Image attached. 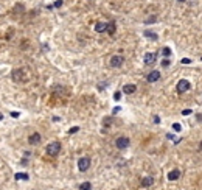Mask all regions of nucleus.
I'll return each mask as SVG.
<instances>
[{
  "label": "nucleus",
  "instance_id": "nucleus-26",
  "mask_svg": "<svg viewBox=\"0 0 202 190\" xmlns=\"http://www.w3.org/2000/svg\"><path fill=\"white\" fill-rule=\"evenodd\" d=\"M188 114H191V109H185V111H182V116H188Z\"/></svg>",
  "mask_w": 202,
  "mask_h": 190
},
{
  "label": "nucleus",
  "instance_id": "nucleus-11",
  "mask_svg": "<svg viewBox=\"0 0 202 190\" xmlns=\"http://www.w3.org/2000/svg\"><path fill=\"white\" fill-rule=\"evenodd\" d=\"M135 91H137V86H135V84H125V86H123V92L128 94V95L134 94Z\"/></svg>",
  "mask_w": 202,
  "mask_h": 190
},
{
  "label": "nucleus",
  "instance_id": "nucleus-10",
  "mask_svg": "<svg viewBox=\"0 0 202 190\" xmlns=\"http://www.w3.org/2000/svg\"><path fill=\"white\" fill-rule=\"evenodd\" d=\"M95 31H97V33H104V31H107V23H104V22H97V23H95Z\"/></svg>",
  "mask_w": 202,
  "mask_h": 190
},
{
  "label": "nucleus",
  "instance_id": "nucleus-6",
  "mask_svg": "<svg viewBox=\"0 0 202 190\" xmlns=\"http://www.w3.org/2000/svg\"><path fill=\"white\" fill-rule=\"evenodd\" d=\"M176 89H177V92H179V94H182V92H187V91L190 89V83H188L187 80H180V81L177 83Z\"/></svg>",
  "mask_w": 202,
  "mask_h": 190
},
{
  "label": "nucleus",
  "instance_id": "nucleus-2",
  "mask_svg": "<svg viewBox=\"0 0 202 190\" xmlns=\"http://www.w3.org/2000/svg\"><path fill=\"white\" fill-rule=\"evenodd\" d=\"M13 80L14 81H25L27 80V77H25V70L23 69H16V70H13Z\"/></svg>",
  "mask_w": 202,
  "mask_h": 190
},
{
  "label": "nucleus",
  "instance_id": "nucleus-15",
  "mask_svg": "<svg viewBox=\"0 0 202 190\" xmlns=\"http://www.w3.org/2000/svg\"><path fill=\"white\" fill-rule=\"evenodd\" d=\"M14 178H16L17 181H20V179L27 181V179H28V175H27V173H16V175H14Z\"/></svg>",
  "mask_w": 202,
  "mask_h": 190
},
{
  "label": "nucleus",
  "instance_id": "nucleus-20",
  "mask_svg": "<svg viewBox=\"0 0 202 190\" xmlns=\"http://www.w3.org/2000/svg\"><path fill=\"white\" fill-rule=\"evenodd\" d=\"M173 129H174V131H177V133H179V131H180V129H182V126H180V125H179V123H174V125H173Z\"/></svg>",
  "mask_w": 202,
  "mask_h": 190
},
{
  "label": "nucleus",
  "instance_id": "nucleus-12",
  "mask_svg": "<svg viewBox=\"0 0 202 190\" xmlns=\"http://www.w3.org/2000/svg\"><path fill=\"white\" fill-rule=\"evenodd\" d=\"M180 178V170H177V168H174V170H171L170 173H168V179L170 181H176V179H179Z\"/></svg>",
  "mask_w": 202,
  "mask_h": 190
},
{
  "label": "nucleus",
  "instance_id": "nucleus-19",
  "mask_svg": "<svg viewBox=\"0 0 202 190\" xmlns=\"http://www.w3.org/2000/svg\"><path fill=\"white\" fill-rule=\"evenodd\" d=\"M120 98H121V92H115V94H113V100H115V101H118Z\"/></svg>",
  "mask_w": 202,
  "mask_h": 190
},
{
  "label": "nucleus",
  "instance_id": "nucleus-31",
  "mask_svg": "<svg viewBox=\"0 0 202 190\" xmlns=\"http://www.w3.org/2000/svg\"><path fill=\"white\" fill-rule=\"evenodd\" d=\"M200 150H202V143H200Z\"/></svg>",
  "mask_w": 202,
  "mask_h": 190
},
{
  "label": "nucleus",
  "instance_id": "nucleus-16",
  "mask_svg": "<svg viewBox=\"0 0 202 190\" xmlns=\"http://www.w3.org/2000/svg\"><path fill=\"white\" fill-rule=\"evenodd\" d=\"M79 190H92V184L90 182H83L79 185Z\"/></svg>",
  "mask_w": 202,
  "mask_h": 190
},
{
  "label": "nucleus",
  "instance_id": "nucleus-32",
  "mask_svg": "<svg viewBox=\"0 0 202 190\" xmlns=\"http://www.w3.org/2000/svg\"><path fill=\"white\" fill-rule=\"evenodd\" d=\"M179 2H183V0H179Z\"/></svg>",
  "mask_w": 202,
  "mask_h": 190
},
{
  "label": "nucleus",
  "instance_id": "nucleus-23",
  "mask_svg": "<svg viewBox=\"0 0 202 190\" xmlns=\"http://www.w3.org/2000/svg\"><path fill=\"white\" fill-rule=\"evenodd\" d=\"M112 123V117H107V119H104V125H110Z\"/></svg>",
  "mask_w": 202,
  "mask_h": 190
},
{
  "label": "nucleus",
  "instance_id": "nucleus-28",
  "mask_svg": "<svg viewBox=\"0 0 202 190\" xmlns=\"http://www.w3.org/2000/svg\"><path fill=\"white\" fill-rule=\"evenodd\" d=\"M182 62H183V64H190V62H191V61H190V59H188V58H183V59H182Z\"/></svg>",
  "mask_w": 202,
  "mask_h": 190
},
{
  "label": "nucleus",
  "instance_id": "nucleus-1",
  "mask_svg": "<svg viewBox=\"0 0 202 190\" xmlns=\"http://www.w3.org/2000/svg\"><path fill=\"white\" fill-rule=\"evenodd\" d=\"M45 151H47L48 156H56L59 151H61V143H59V142H52V143L47 145Z\"/></svg>",
  "mask_w": 202,
  "mask_h": 190
},
{
  "label": "nucleus",
  "instance_id": "nucleus-8",
  "mask_svg": "<svg viewBox=\"0 0 202 190\" xmlns=\"http://www.w3.org/2000/svg\"><path fill=\"white\" fill-rule=\"evenodd\" d=\"M159 78H160V72H157V70L149 72V73H148V77H146L148 83H155V81H159Z\"/></svg>",
  "mask_w": 202,
  "mask_h": 190
},
{
  "label": "nucleus",
  "instance_id": "nucleus-9",
  "mask_svg": "<svg viewBox=\"0 0 202 190\" xmlns=\"http://www.w3.org/2000/svg\"><path fill=\"white\" fill-rule=\"evenodd\" d=\"M40 142V134L39 133H33L30 137H28V143L30 145H37Z\"/></svg>",
  "mask_w": 202,
  "mask_h": 190
},
{
  "label": "nucleus",
  "instance_id": "nucleus-29",
  "mask_svg": "<svg viewBox=\"0 0 202 190\" xmlns=\"http://www.w3.org/2000/svg\"><path fill=\"white\" fill-rule=\"evenodd\" d=\"M113 114H117V112H120V108H113V111H112Z\"/></svg>",
  "mask_w": 202,
  "mask_h": 190
},
{
  "label": "nucleus",
  "instance_id": "nucleus-17",
  "mask_svg": "<svg viewBox=\"0 0 202 190\" xmlns=\"http://www.w3.org/2000/svg\"><path fill=\"white\" fill-rule=\"evenodd\" d=\"M145 36H146V37H151V39H157V34L152 33L151 30H145Z\"/></svg>",
  "mask_w": 202,
  "mask_h": 190
},
{
  "label": "nucleus",
  "instance_id": "nucleus-18",
  "mask_svg": "<svg viewBox=\"0 0 202 190\" xmlns=\"http://www.w3.org/2000/svg\"><path fill=\"white\" fill-rule=\"evenodd\" d=\"M162 55H163V56H170V55H171V50H170L168 47H165L163 50H162Z\"/></svg>",
  "mask_w": 202,
  "mask_h": 190
},
{
  "label": "nucleus",
  "instance_id": "nucleus-24",
  "mask_svg": "<svg viewBox=\"0 0 202 190\" xmlns=\"http://www.w3.org/2000/svg\"><path fill=\"white\" fill-rule=\"evenodd\" d=\"M162 65H163V67H168V65H170V61H168V59H163V61H162Z\"/></svg>",
  "mask_w": 202,
  "mask_h": 190
},
{
  "label": "nucleus",
  "instance_id": "nucleus-14",
  "mask_svg": "<svg viewBox=\"0 0 202 190\" xmlns=\"http://www.w3.org/2000/svg\"><path fill=\"white\" fill-rule=\"evenodd\" d=\"M107 33H109V34H113V33H115V22H113V20L107 23Z\"/></svg>",
  "mask_w": 202,
  "mask_h": 190
},
{
  "label": "nucleus",
  "instance_id": "nucleus-3",
  "mask_svg": "<svg viewBox=\"0 0 202 190\" xmlns=\"http://www.w3.org/2000/svg\"><path fill=\"white\" fill-rule=\"evenodd\" d=\"M89 167H90V159H89V158H81V159L78 161V168H79V171H87Z\"/></svg>",
  "mask_w": 202,
  "mask_h": 190
},
{
  "label": "nucleus",
  "instance_id": "nucleus-25",
  "mask_svg": "<svg viewBox=\"0 0 202 190\" xmlns=\"http://www.w3.org/2000/svg\"><path fill=\"white\" fill-rule=\"evenodd\" d=\"M76 131H79V128H78V126H73V128H72L68 133H70V134H73V133H76Z\"/></svg>",
  "mask_w": 202,
  "mask_h": 190
},
{
  "label": "nucleus",
  "instance_id": "nucleus-30",
  "mask_svg": "<svg viewBox=\"0 0 202 190\" xmlns=\"http://www.w3.org/2000/svg\"><path fill=\"white\" fill-rule=\"evenodd\" d=\"M2 119H3V116H2V114H0V120H2Z\"/></svg>",
  "mask_w": 202,
  "mask_h": 190
},
{
  "label": "nucleus",
  "instance_id": "nucleus-21",
  "mask_svg": "<svg viewBox=\"0 0 202 190\" xmlns=\"http://www.w3.org/2000/svg\"><path fill=\"white\" fill-rule=\"evenodd\" d=\"M157 20V17L154 16V17H149V19H146V23H152V22H155Z\"/></svg>",
  "mask_w": 202,
  "mask_h": 190
},
{
  "label": "nucleus",
  "instance_id": "nucleus-7",
  "mask_svg": "<svg viewBox=\"0 0 202 190\" xmlns=\"http://www.w3.org/2000/svg\"><path fill=\"white\" fill-rule=\"evenodd\" d=\"M155 59H157V55H155V53H152V52H149V53H145V58H143V61H145V64H146V65H151V64H154V62H155Z\"/></svg>",
  "mask_w": 202,
  "mask_h": 190
},
{
  "label": "nucleus",
  "instance_id": "nucleus-5",
  "mask_svg": "<svg viewBox=\"0 0 202 190\" xmlns=\"http://www.w3.org/2000/svg\"><path fill=\"white\" fill-rule=\"evenodd\" d=\"M123 62H125V58L120 56V55H115V56L110 58V65L112 67H121V65H123Z\"/></svg>",
  "mask_w": 202,
  "mask_h": 190
},
{
  "label": "nucleus",
  "instance_id": "nucleus-27",
  "mask_svg": "<svg viewBox=\"0 0 202 190\" xmlns=\"http://www.w3.org/2000/svg\"><path fill=\"white\" fill-rule=\"evenodd\" d=\"M19 116H20V114H19V112H11V117H13V119H17Z\"/></svg>",
  "mask_w": 202,
  "mask_h": 190
},
{
  "label": "nucleus",
  "instance_id": "nucleus-13",
  "mask_svg": "<svg viewBox=\"0 0 202 190\" xmlns=\"http://www.w3.org/2000/svg\"><path fill=\"white\" fill-rule=\"evenodd\" d=\"M152 182H154V179L149 178V176H146V178L142 179V185H143V187H149V185H152Z\"/></svg>",
  "mask_w": 202,
  "mask_h": 190
},
{
  "label": "nucleus",
  "instance_id": "nucleus-4",
  "mask_svg": "<svg viewBox=\"0 0 202 190\" xmlns=\"http://www.w3.org/2000/svg\"><path fill=\"white\" fill-rule=\"evenodd\" d=\"M129 139L128 137H118L117 140H115V145H117V148H120V150H125V148H128L129 146Z\"/></svg>",
  "mask_w": 202,
  "mask_h": 190
},
{
  "label": "nucleus",
  "instance_id": "nucleus-22",
  "mask_svg": "<svg viewBox=\"0 0 202 190\" xmlns=\"http://www.w3.org/2000/svg\"><path fill=\"white\" fill-rule=\"evenodd\" d=\"M62 3H64L62 0H56V2H55V6H56V8H59V6H62Z\"/></svg>",
  "mask_w": 202,
  "mask_h": 190
}]
</instances>
